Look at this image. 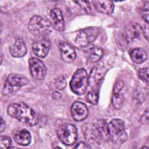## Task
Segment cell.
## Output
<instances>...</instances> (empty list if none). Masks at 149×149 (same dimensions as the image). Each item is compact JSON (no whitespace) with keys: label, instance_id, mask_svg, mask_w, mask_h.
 <instances>
[{"label":"cell","instance_id":"obj_22","mask_svg":"<svg viewBox=\"0 0 149 149\" xmlns=\"http://www.w3.org/2000/svg\"><path fill=\"white\" fill-rule=\"evenodd\" d=\"M104 51L101 48L97 46H93L89 48L88 56L89 60L91 62L94 63L98 61L102 57Z\"/></svg>","mask_w":149,"mask_h":149},{"label":"cell","instance_id":"obj_11","mask_svg":"<svg viewBox=\"0 0 149 149\" xmlns=\"http://www.w3.org/2000/svg\"><path fill=\"white\" fill-rule=\"evenodd\" d=\"M106 69L101 66H95L91 70L88 76V85L91 89L98 90V86L103 79Z\"/></svg>","mask_w":149,"mask_h":149},{"label":"cell","instance_id":"obj_28","mask_svg":"<svg viewBox=\"0 0 149 149\" xmlns=\"http://www.w3.org/2000/svg\"><path fill=\"white\" fill-rule=\"evenodd\" d=\"M74 3H77L79 6L81 7V8L84 10L87 13H90L91 12V6L90 5V2L87 1H74Z\"/></svg>","mask_w":149,"mask_h":149},{"label":"cell","instance_id":"obj_33","mask_svg":"<svg viewBox=\"0 0 149 149\" xmlns=\"http://www.w3.org/2000/svg\"><path fill=\"white\" fill-rule=\"evenodd\" d=\"M5 129V122L3 121L2 118H1V130H0V133H2Z\"/></svg>","mask_w":149,"mask_h":149},{"label":"cell","instance_id":"obj_25","mask_svg":"<svg viewBox=\"0 0 149 149\" xmlns=\"http://www.w3.org/2000/svg\"><path fill=\"white\" fill-rule=\"evenodd\" d=\"M148 1L145 2L143 6L140 10L141 16L147 24L148 23Z\"/></svg>","mask_w":149,"mask_h":149},{"label":"cell","instance_id":"obj_23","mask_svg":"<svg viewBox=\"0 0 149 149\" xmlns=\"http://www.w3.org/2000/svg\"><path fill=\"white\" fill-rule=\"evenodd\" d=\"M86 99L89 103L96 105L98 101V90L91 89L87 94Z\"/></svg>","mask_w":149,"mask_h":149},{"label":"cell","instance_id":"obj_21","mask_svg":"<svg viewBox=\"0 0 149 149\" xmlns=\"http://www.w3.org/2000/svg\"><path fill=\"white\" fill-rule=\"evenodd\" d=\"M102 140L108 141L109 140L108 123L104 119H98L95 123Z\"/></svg>","mask_w":149,"mask_h":149},{"label":"cell","instance_id":"obj_18","mask_svg":"<svg viewBox=\"0 0 149 149\" xmlns=\"http://www.w3.org/2000/svg\"><path fill=\"white\" fill-rule=\"evenodd\" d=\"M93 3L96 10L103 14L109 15L114 9V4L111 1H94Z\"/></svg>","mask_w":149,"mask_h":149},{"label":"cell","instance_id":"obj_4","mask_svg":"<svg viewBox=\"0 0 149 149\" xmlns=\"http://www.w3.org/2000/svg\"><path fill=\"white\" fill-rule=\"evenodd\" d=\"M29 83V79L23 74H10L5 81L2 93L5 95H11L19 90L22 87L28 84Z\"/></svg>","mask_w":149,"mask_h":149},{"label":"cell","instance_id":"obj_31","mask_svg":"<svg viewBox=\"0 0 149 149\" xmlns=\"http://www.w3.org/2000/svg\"><path fill=\"white\" fill-rule=\"evenodd\" d=\"M142 33H143L144 37L148 40V26H144V28H142Z\"/></svg>","mask_w":149,"mask_h":149},{"label":"cell","instance_id":"obj_27","mask_svg":"<svg viewBox=\"0 0 149 149\" xmlns=\"http://www.w3.org/2000/svg\"><path fill=\"white\" fill-rule=\"evenodd\" d=\"M12 144L11 139L6 136H1L0 137V146L1 148H9Z\"/></svg>","mask_w":149,"mask_h":149},{"label":"cell","instance_id":"obj_2","mask_svg":"<svg viewBox=\"0 0 149 149\" xmlns=\"http://www.w3.org/2000/svg\"><path fill=\"white\" fill-rule=\"evenodd\" d=\"M109 140L115 145H121L127 139L125 123L120 119L115 118L108 123Z\"/></svg>","mask_w":149,"mask_h":149},{"label":"cell","instance_id":"obj_1","mask_svg":"<svg viewBox=\"0 0 149 149\" xmlns=\"http://www.w3.org/2000/svg\"><path fill=\"white\" fill-rule=\"evenodd\" d=\"M7 111L10 116L29 126H35L38 123L37 114L24 102L12 103L8 107Z\"/></svg>","mask_w":149,"mask_h":149},{"label":"cell","instance_id":"obj_24","mask_svg":"<svg viewBox=\"0 0 149 149\" xmlns=\"http://www.w3.org/2000/svg\"><path fill=\"white\" fill-rule=\"evenodd\" d=\"M54 86L59 90H64L66 86V79L62 76L58 77L54 81Z\"/></svg>","mask_w":149,"mask_h":149},{"label":"cell","instance_id":"obj_6","mask_svg":"<svg viewBox=\"0 0 149 149\" xmlns=\"http://www.w3.org/2000/svg\"><path fill=\"white\" fill-rule=\"evenodd\" d=\"M57 135L63 144L72 146L74 144L77 138V129L73 124H63L58 128Z\"/></svg>","mask_w":149,"mask_h":149},{"label":"cell","instance_id":"obj_26","mask_svg":"<svg viewBox=\"0 0 149 149\" xmlns=\"http://www.w3.org/2000/svg\"><path fill=\"white\" fill-rule=\"evenodd\" d=\"M139 75L142 81L148 84V68H143L139 69Z\"/></svg>","mask_w":149,"mask_h":149},{"label":"cell","instance_id":"obj_7","mask_svg":"<svg viewBox=\"0 0 149 149\" xmlns=\"http://www.w3.org/2000/svg\"><path fill=\"white\" fill-rule=\"evenodd\" d=\"M100 30L97 27H88L79 31L75 38V43L79 47H86L97 38Z\"/></svg>","mask_w":149,"mask_h":149},{"label":"cell","instance_id":"obj_20","mask_svg":"<svg viewBox=\"0 0 149 149\" xmlns=\"http://www.w3.org/2000/svg\"><path fill=\"white\" fill-rule=\"evenodd\" d=\"M132 61L137 64L144 62L147 59V54L143 48H137L132 49L129 53Z\"/></svg>","mask_w":149,"mask_h":149},{"label":"cell","instance_id":"obj_8","mask_svg":"<svg viewBox=\"0 0 149 149\" xmlns=\"http://www.w3.org/2000/svg\"><path fill=\"white\" fill-rule=\"evenodd\" d=\"M81 130L87 144L91 148L97 147L101 143L102 139L95 124L85 123L82 126Z\"/></svg>","mask_w":149,"mask_h":149},{"label":"cell","instance_id":"obj_30","mask_svg":"<svg viewBox=\"0 0 149 149\" xmlns=\"http://www.w3.org/2000/svg\"><path fill=\"white\" fill-rule=\"evenodd\" d=\"M75 148H81V149H84V148H91L90 146L88 144H86L84 142H80V143H78L76 146L74 147Z\"/></svg>","mask_w":149,"mask_h":149},{"label":"cell","instance_id":"obj_14","mask_svg":"<svg viewBox=\"0 0 149 149\" xmlns=\"http://www.w3.org/2000/svg\"><path fill=\"white\" fill-rule=\"evenodd\" d=\"M57 45L60 50L61 58L64 62L70 63L75 59L76 51L71 45L62 40H59L57 42Z\"/></svg>","mask_w":149,"mask_h":149},{"label":"cell","instance_id":"obj_29","mask_svg":"<svg viewBox=\"0 0 149 149\" xmlns=\"http://www.w3.org/2000/svg\"><path fill=\"white\" fill-rule=\"evenodd\" d=\"M140 122L144 125H147L148 123V108H147L144 113L140 118Z\"/></svg>","mask_w":149,"mask_h":149},{"label":"cell","instance_id":"obj_3","mask_svg":"<svg viewBox=\"0 0 149 149\" xmlns=\"http://www.w3.org/2000/svg\"><path fill=\"white\" fill-rule=\"evenodd\" d=\"M51 24L47 20L40 16H33L29 23L28 30L36 37H48L51 32Z\"/></svg>","mask_w":149,"mask_h":149},{"label":"cell","instance_id":"obj_12","mask_svg":"<svg viewBox=\"0 0 149 149\" xmlns=\"http://www.w3.org/2000/svg\"><path fill=\"white\" fill-rule=\"evenodd\" d=\"M142 33V28L137 23H131L127 24L122 33V36L129 43L139 39Z\"/></svg>","mask_w":149,"mask_h":149},{"label":"cell","instance_id":"obj_10","mask_svg":"<svg viewBox=\"0 0 149 149\" xmlns=\"http://www.w3.org/2000/svg\"><path fill=\"white\" fill-rule=\"evenodd\" d=\"M29 69L31 76L36 80H42L47 74V69L43 62L37 58L32 57L29 60Z\"/></svg>","mask_w":149,"mask_h":149},{"label":"cell","instance_id":"obj_32","mask_svg":"<svg viewBox=\"0 0 149 149\" xmlns=\"http://www.w3.org/2000/svg\"><path fill=\"white\" fill-rule=\"evenodd\" d=\"M52 97L55 100H59L61 98V94L58 91H54L52 94Z\"/></svg>","mask_w":149,"mask_h":149},{"label":"cell","instance_id":"obj_16","mask_svg":"<svg viewBox=\"0 0 149 149\" xmlns=\"http://www.w3.org/2000/svg\"><path fill=\"white\" fill-rule=\"evenodd\" d=\"M10 55L15 58L23 57L27 54V48L22 37H17L13 44L9 47Z\"/></svg>","mask_w":149,"mask_h":149},{"label":"cell","instance_id":"obj_19","mask_svg":"<svg viewBox=\"0 0 149 149\" xmlns=\"http://www.w3.org/2000/svg\"><path fill=\"white\" fill-rule=\"evenodd\" d=\"M13 139L20 146H26L31 142V134L26 129H21L14 134Z\"/></svg>","mask_w":149,"mask_h":149},{"label":"cell","instance_id":"obj_15","mask_svg":"<svg viewBox=\"0 0 149 149\" xmlns=\"http://www.w3.org/2000/svg\"><path fill=\"white\" fill-rule=\"evenodd\" d=\"M125 83L122 80L117 81L113 88L112 103L113 107L116 109H119L122 106L124 102L123 94L122 92L124 87Z\"/></svg>","mask_w":149,"mask_h":149},{"label":"cell","instance_id":"obj_17","mask_svg":"<svg viewBox=\"0 0 149 149\" xmlns=\"http://www.w3.org/2000/svg\"><path fill=\"white\" fill-rule=\"evenodd\" d=\"M51 26L58 31H62L65 29V22L62 11L59 8H54L50 11Z\"/></svg>","mask_w":149,"mask_h":149},{"label":"cell","instance_id":"obj_5","mask_svg":"<svg viewBox=\"0 0 149 149\" xmlns=\"http://www.w3.org/2000/svg\"><path fill=\"white\" fill-rule=\"evenodd\" d=\"M88 76L84 69H77L73 74L70 81L72 91L77 95L84 94L88 85Z\"/></svg>","mask_w":149,"mask_h":149},{"label":"cell","instance_id":"obj_9","mask_svg":"<svg viewBox=\"0 0 149 149\" xmlns=\"http://www.w3.org/2000/svg\"><path fill=\"white\" fill-rule=\"evenodd\" d=\"M51 47V42L48 37H37L32 45V49L38 57L45 58L48 54Z\"/></svg>","mask_w":149,"mask_h":149},{"label":"cell","instance_id":"obj_13","mask_svg":"<svg viewBox=\"0 0 149 149\" xmlns=\"http://www.w3.org/2000/svg\"><path fill=\"white\" fill-rule=\"evenodd\" d=\"M70 112L72 118L75 121L80 122L87 118L88 110L86 104L80 101H76L72 105Z\"/></svg>","mask_w":149,"mask_h":149}]
</instances>
